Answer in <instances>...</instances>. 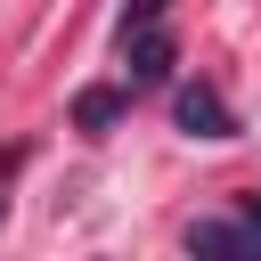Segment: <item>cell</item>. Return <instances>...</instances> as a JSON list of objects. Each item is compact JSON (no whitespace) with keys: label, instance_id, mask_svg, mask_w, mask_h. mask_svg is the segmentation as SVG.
Returning a JSON list of instances; mask_svg holds the SVG:
<instances>
[{"label":"cell","instance_id":"3","mask_svg":"<svg viewBox=\"0 0 261 261\" xmlns=\"http://www.w3.org/2000/svg\"><path fill=\"white\" fill-rule=\"evenodd\" d=\"M73 114H82V130H98V122H114V114H122V90H90Z\"/></svg>","mask_w":261,"mask_h":261},{"label":"cell","instance_id":"2","mask_svg":"<svg viewBox=\"0 0 261 261\" xmlns=\"http://www.w3.org/2000/svg\"><path fill=\"white\" fill-rule=\"evenodd\" d=\"M188 253H261V237L245 228V212L237 220H196L188 228Z\"/></svg>","mask_w":261,"mask_h":261},{"label":"cell","instance_id":"5","mask_svg":"<svg viewBox=\"0 0 261 261\" xmlns=\"http://www.w3.org/2000/svg\"><path fill=\"white\" fill-rule=\"evenodd\" d=\"M245 228H253V237H261V196H245Z\"/></svg>","mask_w":261,"mask_h":261},{"label":"cell","instance_id":"4","mask_svg":"<svg viewBox=\"0 0 261 261\" xmlns=\"http://www.w3.org/2000/svg\"><path fill=\"white\" fill-rule=\"evenodd\" d=\"M16 171H24V147H0V220H8V188H16Z\"/></svg>","mask_w":261,"mask_h":261},{"label":"cell","instance_id":"1","mask_svg":"<svg viewBox=\"0 0 261 261\" xmlns=\"http://www.w3.org/2000/svg\"><path fill=\"white\" fill-rule=\"evenodd\" d=\"M171 114H179V130H188V139H237V114L220 106V90H212V82H188Z\"/></svg>","mask_w":261,"mask_h":261}]
</instances>
